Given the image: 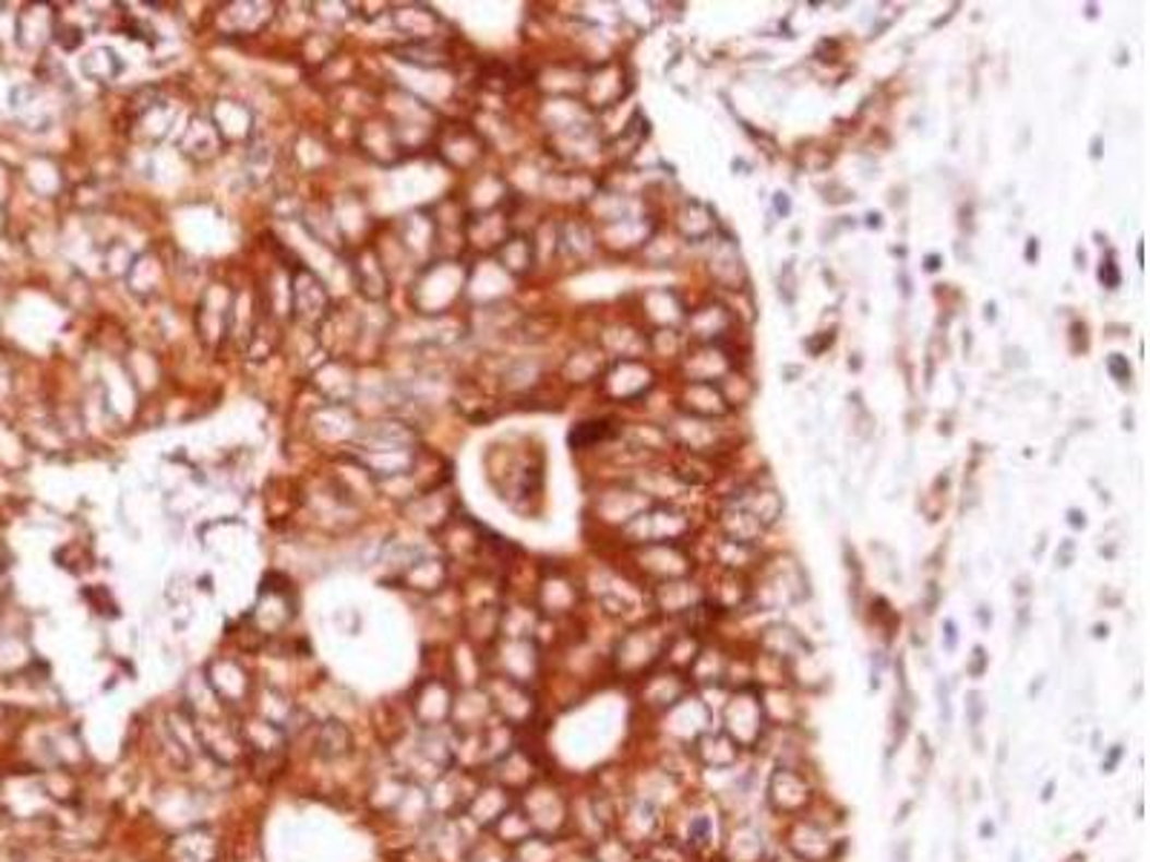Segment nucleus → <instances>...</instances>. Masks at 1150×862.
Masks as SVG:
<instances>
[{"label":"nucleus","instance_id":"1","mask_svg":"<svg viewBox=\"0 0 1150 862\" xmlns=\"http://www.w3.org/2000/svg\"><path fill=\"white\" fill-rule=\"evenodd\" d=\"M348 747H351V737H348V730L343 728V725H337V721H328V725H323L320 733H316V751L323 753V756H328V759L348 753Z\"/></svg>","mask_w":1150,"mask_h":862},{"label":"nucleus","instance_id":"2","mask_svg":"<svg viewBox=\"0 0 1150 862\" xmlns=\"http://www.w3.org/2000/svg\"><path fill=\"white\" fill-rule=\"evenodd\" d=\"M1111 371L1116 376H1122V380H1127V376H1130V369H1127V366L1119 360V357H1113V360H1111Z\"/></svg>","mask_w":1150,"mask_h":862},{"label":"nucleus","instance_id":"3","mask_svg":"<svg viewBox=\"0 0 1150 862\" xmlns=\"http://www.w3.org/2000/svg\"><path fill=\"white\" fill-rule=\"evenodd\" d=\"M981 837H993V825H990V823L981 825Z\"/></svg>","mask_w":1150,"mask_h":862},{"label":"nucleus","instance_id":"4","mask_svg":"<svg viewBox=\"0 0 1150 862\" xmlns=\"http://www.w3.org/2000/svg\"><path fill=\"white\" fill-rule=\"evenodd\" d=\"M1013 862H1021V851H1016V857H1013Z\"/></svg>","mask_w":1150,"mask_h":862}]
</instances>
